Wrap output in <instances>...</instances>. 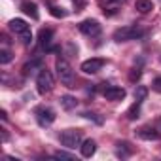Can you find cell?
<instances>
[{
    "label": "cell",
    "instance_id": "1",
    "mask_svg": "<svg viewBox=\"0 0 161 161\" xmlns=\"http://www.w3.org/2000/svg\"><path fill=\"white\" fill-rule=\"evenodd\" d=\"M8 27H10V31L21 40L23 46H31V44H32V31H31V25H29L27 21H23V19H12V21L8 23Z\"/></svg>",
    "mask_w": 161,
    "mask_h": 161
},
{
    "label": "cell",
    "instance_id": "2",
    "mask_svg": "<svg viewBox=\"0 0 161 161\" xmlns=\"http://www.w3.org/2000/svg\"><path fill=\"white\" fill-rule=\"evenodd\" d=\"M55 70H57V76L61 80V84H64L66 87H74V70L70 66V63L63 57H59L55 61Z\"/></svg>",
    "mask_w": 161,
    "mask_h": 161
},
{
    "label": "cell",
    "instance_id": "3",
    "mask_svg": "<svg viewBox=\"0 0 161 161\" xmlns=\"http://www.w3.org/2000/svg\"><path fill=\"white\" fill-rule=\"evenodd\" d=\"M144 32H146V31L140 29L138 25H125V27H119V29L114 32V40H116V42H129V40L142 38Z\"/></svg>",
    "mask_w": 161,
    "mask_h": 161
},
{
    "label": "cell",
    "instance_id": "4",
    "mask_svg": "<svg viewBox=\"0 0 161 161\" xmlns=\"http://www.w3.org/2000/svg\"><path fill=\"white\" fill-rule=\"evenodd\" d=\"M59 138H61V144L64 148L76 150L80 144H82V131H80V129H64L59 135Z\"/></svg>",
    "mask_w": 161,
    "mask_h": 161
},
{
    "label": "cell",
    "instance_id": "5",
    "mask_svg": "<svg viewBox=\"0 0 161 161\" xmlns=\"http://www.w3.org/2000/svg\"><path fill=\"white\" fill-rule=\"evenodd\" d=\"M53 86H55V80H53L51 72L47 68H40V72L36 76V89H38V93L46 95V93H49L53 89Z\"/></svg>",
    "mask_w": 161,
    "mask_h": 161
},
{
    "label": "cell",
    "instance_id": "6",
    "mask_svg": "<svg viewBox=\"0 0 161 161\" xmlns=\"http://www.w3.org/2000/svg\"><path fill=\"white\" fill-rule=\"evenodd\" d=\"M34 118L38 121L40 127H49L53 121H55V110L51 106H36L34 108Z\"/></svg>",
    "mask_w": 161,
    "mask_h": 161
},
{
    "label": "cell",
    "instance_id": "7",
    "mask_svg": "<svg viewBox=\"0 0 161 161\" xmlns=\"http://www.w3.org/2000/svg\"><path fill=\"white\" fill-rule=\"evenodd\" d=\"M101 31H103V27H101V23L97 19H86V21L80 23V32L86 34V36H91V38L99 36Z\"/></svg>",
    "mask_w": 161,
    "mask_h": 161
},
{
    "label": "cell",
    "instance_id": "8",
    "mask_svg": "<svg viewBox=\"0 0 161 161\" xmlns=\"http://www.w3.org/2000/svg\"><path fill=\"white\" fill-rule=\"evenodd\" d=\"M104 63H106L104 59H101V57H93V59H87V61L82 63V70H84L86 74H97L99 70H103Z\"/></svg>",
    "mask_w": 161,
    "mask_h": 161
},
{
    "label": "cell",
    "instance_id": "9",
    "mask_svg": "<svg viewBox=\"0 0 161 161\" xmlns=\"http://www.w3.org/2000/svg\"><path fill=\"white\" fill-rule=\"evenodd\" d=\"M103 95H104V99H106V101H123V99H125V95H127V91H125L123 87L108 86V87H104Z\"/></svg>",
    "mask_w": 161,
    "mask_h": 161
},
{
    "label": "cell",
    "instance_id": "10",
    "mask_svg": "<svg viewBox=\"0 0 161 161\" xmlns=\"http://www.w3.org/2000/svg\"><path fill=\"white\" fill-rule=\"evenodd\" d=\"M125 2H127V0H99V4L103 6L104 15H114L118 12V8L121 4H125Z\"/></svg>",
    "mask_w": 161,
    "mask_h": 161
},
{
    "label": "cell",
    "instance_id": "11",
    "mask_svg": "<svg viewBox=\"0 0 161 161\" xmlns=\"http://www.w3.org/2000/svg\"><path fill=\"white\" fill-rule=\"evenodd\" d=\"M51 38H53V31H51V29H42V31H40V34H38L40 47H44V49H49Z\"/></svg>",
    "mask_w": 161,
    "mask_h": 161
},
{
    "label": "cell",
    "instance_id": "12",
    "mask_svg": "<svg viewBox=\"0 0 161 161\" xmlns=\"http://www.w3.org/2000/svg\"><path fill=\"white\" fill-rule=\"evenodd\" d=\"M138 136L144 138V140H159L161 133L155 131V129H152V127H142V129H138Z\"/></svg>",
    "mask_w": 161,
    "mask_h": 161
},
{
    "label": "cell",
    "instance_id": "13",
    "mask_svg": "<svg viewBox=\"0 0 161 161\" xmlns=\"http://www.w3.org/2000/svg\"><path fill=\"white\" fill-rule=\"evenodd\" d=\"M21 12H23L25 15H29L31 19H38V17H40L38 6H36L34 2H23V4H21Z\"/></svg>",
    "mask_w": 161,
    "mask_h": 161
},
{
    "label": "cell",
    "instance_id": "14",
    "mask_svg": "<svg viewBox=\"0 0 161 161\" xmlns=\"http://www.w3.org/2000/svg\"><path fill=\"white\" fill-rule=\"evenodd\" d=\"M80 150H82V155L84 157H91L95 152H97V144H95V140H84L82 142V146H80Z\"/></svg>",
    "mask_w": 161,
    "mask_h": 161
},
{
    "label": "cell",
    "instance_id": "15",
    "mask_svg": "<svg viewBox=\"0 0 161 161\" xmlns=\"http://www.w3.org/2000/svg\"><path fill=\"white\" fill-rule=\"evenodd\" d=\"M59 101H61V106H63L64 110H74V108L78 106V101H76V97H70V95H63Z\"/></svg>",
    "mask_w": 161,
    "mask_h": 161
},
{
    "label": "cell",
    "instance_id": "16",
    "mask_svg": "<svg viewBox=\"0 0 161 161\" xmlns=\"http://www.w3.org/2000/svg\"><path fill=\"white\" fill-rule=\"evenodd\" d=\"M135 8H136V12H140V14H148V12L153 10V4H152V0H136Z\"/></svg>",
    "mask_w": 161,
    "mask_h": 161
},
{
    "label": "cell",
    "instance_id": "17",
    "mask_svg": "<svg viewBox=\"0 0 161 161\" xmlns=\"http://www.w3.org/2000/svg\"><path fill=\"white\" fill-rule=\"evenodd\" d=\"M140 104H142L140 101H135V104H133V106H131V108L127 110V118H129L131 121L138 118V114H140Z\"/></svg>",
    "mask_w": 161,
    "mask_h": 161
},
{
    "label": "cell",
    "instance_id": "18",
    "mask_svg": "<svg viewBox=\"0 0 161 161\" xmlns=\"http://www.w3.org/2000/svg\"><path fill=\"white\" fill-rule=\"evenodd\" d=\"M14 59V55H12V51L4 46L2 49H0V64H8L10 61Z\"/></svg>",
    "mask_w": 161,
    "mask_h": 161
},
{
    "label": "cell",
    "instance_id": "19",
    "mask_svg": "<svg viewBox=\"0 0 161 161\" xmlns=\"http://www.w3.org/2000/svg\"><path fill=\"white\" fill-rule=\"evenodd\" d=\"M127 142H118V157H129L131 155V148H127Z\"/></svg>",
    "mask_w": 161,
    "mask_h": 161
},
{
    "label": "cell",
    "instance_id": "20",
    "mask_svg": "<svg viewBox=\"0 0 161 161\" xmlns=\"http://www.w3.org/2000/svg\"><path fill=\"white\" fill-rule=\"evenodd\" d=\"M36 66H40V68H44V66H42V61H40V59H34V61H31V63H27V64L23 66V74H29V72H32V68H36Z\"/></svg>",
    "mask_w": 161,
    "mask_h": 161
},
{
    "label": "cell",
    "instance_id": "21",
    "mask_svg": "<svg viewBox=\"0 0 161 161\" xmlns=\"http://www.w3.org/2000/svg\"><path fill=\"white\" fill-rule=\"evenodd\" d=\"M146 97H148V89H146L144 86H138L136 91H135V101H140V103H142Z\"/></svg>",
    "mask_w": 161,
    "mask_h": 161
},
{
    "label": "cell",
    "instance_id": "22",
    "mask_svg": "<svg viewBox=\"0 0 161 161\" xmlns=\"http://www.w3.org/2000/svg\"><path fill=\"white\" fill-rule=\"evenodd\" d=\"M82 116H84L86 119H93V121H95V123H99V125L103 123V118H99V114H95V112H84Z\"/></svg>",
    "mask_w": 161,
    "mask_h": 161
},
{
    "label": "cell",
    "instance_id": "23",
    "mask_svg": "<svg viewBox=\"0 0 161 161\" xmlns=\"http://www.w3.org/2000/svg\"><path fill=\"white\" fill-rule=\"evenodd\" d=\"M49 12H51V15H53V17H64V15H66V12H64L63 8H59V6H51V10H49Z\"/></svg>",
    "mask_w": 161,
    "mask_h": 161
},
{
    "label": "cell",
    "instance_id": "24",
    "mask_svg": "<svg viewBox=\"0 0 161 161\" xmlns=\"http://www.w3.org/2000/svg\"><path fill=\"white\" fill-rule=\"evenodd\" d=\"M53 157H57V159H68V161L74 159V155H72V153H66V152H55Z\"/></svg>",
    "mask_w": 161,
    "mask_h": 161
},
{
    "label": "cell",
    "instance_id": "25",
    "mask_svg": "<svg viewBox=\"0 0 161 161\" xmlns=\"http://www.w3.org/2000/svg\"><path fill=\"white\" fill-rule=\"evenodd\" d=\"M152 87H153V89H155L157 93H161V76L153 80V84H152Z\"/></svg>",
    "mask_w": 161,
    "mask_h": 161
},
{
    "label": "cell",
    "instance_id": "26",
    "mask_svg": "<svg viewBox=\"0 0 161 161\" xmlns=\"http://www.w3.org/2000/svg\"><path fill=\"white\" fill-rule=\"evenodd\" d=\"M138 78H140V70L135 68V70L131 72V82H135V80H138Z\"/></svg>",
    "mask_w": 161,
    "mask_h": 161
},
{
    "label": "cell",
    "instance_id": "27",
    "mask_svg": "<svg viewBox=\"0 0 161 161\" xmlns=\"http://www.w3.org/2000/svg\"><path fill=\"white\" fill-rule=\"evenodd\" d=\"M159 123H161V119H159Z\"/></svg>",
    "mask_w": 161,
    "mask_h": 161
}]
</instances>
